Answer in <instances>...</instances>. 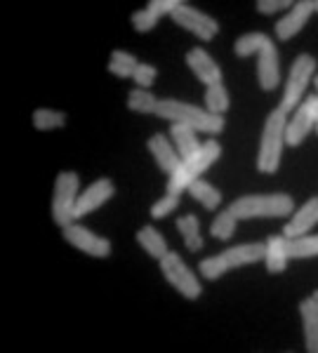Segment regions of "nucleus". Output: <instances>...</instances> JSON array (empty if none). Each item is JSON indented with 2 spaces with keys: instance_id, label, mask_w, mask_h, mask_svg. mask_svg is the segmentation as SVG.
Listing matches in <instances>:
<instances>
[{
  "instance_id": "1",
  "label": "nucleus",
  "mask_w": 318,
  "mask_h": 353,
  "mask_svg": "<svg viewBox=\"0 0 318 353\" xmlns=\"http://www.w3.org/2000/svg\"><path fill=\"white\" fill-rule=\"evenodd\" d=\"M156 116L163 118V121L189 125V128H194L196 132H206V134L224 132V118L215 116V113H210L208 109H198L194 104H186V101L158 99Z\"/></svg>"
},
{
  "instance_id": "2",
  "label": "nucleus",
  "mask_w": 318,
  "mask_h": 353,
  "mask_svg": "<svg viewBox=\"0 0 318 353\" xmlns=\"http://www.w3.org/2000/svg\"><path fill=\"white\" fill-rule=\"evenodd\" d=\"M286 116L288 113L276 109L266 118L262 144H259V156H257V172L276 174L278 168H281L283 144H286Z\"/></svg>"
},
{
  "instance_id": "3",
  "label": "nucleus",
  "mask_w": 318,
  "mask_h": 353,
  "mask_svg": "<svg viewBox=\"0 0 318 353\" xmlns=\"http://www.w3.org/2000/svg\"><path fill=\"white\" fill-rule=\"evenodd\" d=\"M295 201L286 193H271V196H243L229 205V212L236 219L255 217H286L292 214Z\"/></svg>"
},
{
  "instance_id": "4",
  "label": "nucleus",
  "mask_w": 318,
  "mask_h": 353,
  "mask_svg": "<svg viewBox=\"0 0 318 353\" xmlns=\"http://www.w3.org/2000/svg\"><path fill=\"white\" fill-rule=\"evenodd\" d=\"M219 153H221V146L217 144V141H215V139L206 141V146H201V151H198L194 158H189V161H181L179 168L175 170L172 174H170L168 193H172V196H179L181 191L189 189V186L194 184L198 176H201L210 168V165L217 161Z\"/></svg>"
},
{
  "instance_id": "5",
  "label": "nucleus",
  "mask_w": 318,
  "mask_h": 353,
  "mask_svg": "<svg viewBox=\"0 0 318 353\" xmlns=\"http://www.w3.org/2000/svg\"><path fill=\"white\" fill-rule=\"evenodd\" d=\"M76 203H78V174L76 172H59L54 181V198H52V219L57 226L66 229L76 219Z\"/></svg>"
},
{
  "instance_id": "6",
  "label": "nucleus",
  "mask_w": 318,
  "mask_h": 353,
  "mask_svg": "<svg viewBox=\"0 0 318 353\" xmlns=\"http://www.w3.org/2000/svg\"><path fill=\"white\" fill-rule=\"evenodd\" d=\"M316 73V59L311 54L302 52L295 59L292 64V71H290V78H288V85H286V92H283V99H281V109L283 113H290L292 109L299 106V97L304 94L306 85L314 78Z\"/></svg>"
},
{
  "instance_id": "7",
  "label": "nucleus",
  "mask_w": 318,
  "mask_h": 353,
  "mask_svg": "<svg viewBox=\"0 0 318 353\" xmlns=\"http://www.w3.org/2000/svg\"><path fill=\"white\" fill-rule=\"evenodd\" d=\"M161 271H163V276H166V281L177 290L181 297H186L191 301L201 297V292H203L201 283H198V278L194 276V271L181 261L177 252H168L166 257L161 259Z\"/></svg>"
},
{
  "instance_id": "8",
  "label": "nucleus",
  "mask_w": 318,
  "mask_h": 353,
  "mask_svg": "<svg viewBox=\"0 0 318 353\" xmlns=\"http://www.w3.org/2000/svg\"><path fill=\"white\" fill-rule=\"evenodd\" d=\"M170 17H172V21L177 26L191 31L196 38H201V41H206V43H210L219 33V24L212 17H208L206 12H198V10L189 8L186 3H181Z\"/></svg>"
},
{
  "instance_id": "9",
  "label": "nucleus",
  "mask_w": 318,
  "mask_h": 353,
  "mask_svg": "<svg viewBox=\"0 0 318 353\" xmlns=\"http://www.w3.org/2000/svg\"><path fill=\"white\" fill-rule=\"evenodd\" d=\"M64 241L73 245V248H78L81 252L90 254V257H97V259H104L111 254V241H106V238L97 236V233H92L90 229H85V226H66L64 229Z\"/></svg>"
},
{
  "instance_id": "10",
  "label": "nucleus",
  "mask_w": 318,
  "mask_h": 353,
  "mask_svg": "<svg viewBox=\"0 0 318 353\" xmlns=\"http://www.w3.org/2000/svg\"><path fill=\"white\" fill-rule=\"evenodd\" d=\"M259 61H257V78L259 85L266 92L278 88V81H281V71H278V50L274 41L269 36H264L262 45H259Z\"/></svg>"
},
{
  "instance_id": "11",
  "label": "nucleus",
  "mask_w": 318,
  "mask_h": 353,
  "mask_svg": "<svg viewBox=\"0 0 318 353\" xmlns=\"http://www.w3.org/2000/svg\"><path fill=\"white\" fill-rule=\"evenodd\" d=\"M311 12H314V0H299L295 3V8L290 10V14L283 17L276 24V38L278 41H290L304 28V24L309 21Z\"/></svg>"
},
{
  "instance_id": "12",
  "label": "nucleus",
  "mask_w": 318,
  "mask_h": 353,
  "mask_svg": "<svg viewBox=\"0 0 318 353\" xmlns=\"http://www.w3.org/2000/svg\"><path fill=\"white\" fill-rule=\"evenodd\" d=\"M113 193H116V186L111 184V179H97L92 186L85 189L83 196H78V203H76V219L78 217H85L90 214L92 210L101 208L106 201H111Z\"/></svg>"
},
{
  "instance_id": "13",
  "label": "nucleus",
  "mask_w": 318,
  "mask_h": 353,
  "mask_svg": "<svg viewBox=\"0 0 318 353\" xmlns=\"http://www.w3.org/2000/svg\"><path fill=\"white\" fill-rule=\"evenodd\" d=\"M186 64L191 66V71L196 73V78L201 83H206L208 88L210 85H217L221 83V71L219 66L215 64V59L210 57L203 48H194L189 54H186Z\"/></svg>"
},
{
  "instance_id": "14",
  "label": "nucleus",
  "mask_w": 318,
  "mask_h": 353,
  "mask_svg": "<svg viewBox=\"0 0 318 353\" xmlns=\"http://www.w3.org/2000/svg\"><path fill=\"white\" fill-rule=\"evenodd\" d=\"M316 224H318V198H311V201H306L302 208H299V212L286 224L283 236L299 238V236H304V233H309Z\"/></svg>"
},
{
  "instance_id": "15",
  "label": "nucleus",
  "mask_w": 318,
  "mask_h": 353,
  "mask_svg": "<svg viewBox=\"0 0 318 353\" xmlns=\"http://www.w3.org/2000/svg\"><path fill=\"white\" fill-rule=\"evenodd\" d=\"M149 151L153 153V158H156L158 168H161L166 174H172L181 165V156L170 146L166 134H153L149 139Z\"/></svg>"
},
{
  "instance_id": "16",
  "label": "nucleus",
  "mask_w": 318,
  "mask_h": 353,
  "mask_svg": "<svg viewBox=\"0 0 318 353\" xmlns=\"http://www.w3.org/2000/svg\"><path fill=\"white\" fill-rule=\"evenodd\" d=\"M266 257V243H248V245H238L224 252V259L229 261L231 269L238 266L255 264V261H262Z\"/></svg>"
},
{
  "instance_id": "17",
  "label": "nucleus",
  "mask_w": 318,
  "mask_h": 353,
  "mask_svg": "<svg viewBox=\"0 0 318 353\" xmlns=\"http://www.w3.org/2000/svg\"><path fill=\"white\" fill-rule=\"evenodd\" d=\"M299 313L304 321V339H306V351L318 353V304L314 299H304L299 304Z\"/></svg>"
},
{
  "instance_id": "18",
  "label": "nucleus",
  "mask_w": 318,
  "mask_h": 353,
  "mask_svg": "<svg viewBox=\"0 0 318 353\" xmlns=\"http://www.w3.org/2000/svg\"><path fill=\"white\" fill-rule=\"evenodd\" d=\"M170 137H172L175 144H177V151H179L181 161H189V158H194L196 153L201 151V144H198V139H196V130L189 128V125L172 123Z\"/></svg>"
},
{
  "instance_id": "19",
  "label": "nucleus",
  "mask_w": 318,
  "mask_h": 353,
  "mask_svg": "<svg viewBox=\"0 0 318 353\" xmlns=\"http://www.w3.org/2000/svg\"><path fill=\"white\" fill-rule=\"evenodd\" d=\"M314 118H311V113L304 109V106H299L297 113H295L292 123L286 125V144L288 146H299L302 141L306 139V134L311 132V128H314Z\"/></svg>"
},
{
  "instance_id": "20",
  "label": "nucleus",
  "mask_w": 318,
  "mask_h": 353,
  "mask_svg": "<svg viewBox=\"0 0 318 353\" xmlns=\"http://www.w3.org/2000/svg\"><path fill=\"white\" fill-rule=\"evenodd\" d=\"M288 250H286V236H271L266 241V269L269 273H283L288 266Z\"/></svg>"
},
{
  "instance_id": "21",
  "label": "nucleus",
  "mask_w": 318,
  "mask_h": 353,
  "mask_svg": "<svg viewBox=\"0 0 318 353\" xmlns=\"http://www.w3.org/2000/svg\"><path fill=\"white\" fill-rule=\"evenodd\" d=\"M286 250H288V257L290 259L318 257V236L286 238Z\"/></svg>"
},
{
  "instance_id": "22",
  "label": "nucleus",
  "mask_w": 318,
  "mask_h": 353,
  "mask_svg": "<svg viewBox=\"0 0 318 353\" xmlns=\"http://www.w3.org/2000/svg\"><path fill=\"white\" fill-rule=\"evenodd\" d=\"M137 243L149 252V257L158 259V261L168 254V245L163 241V236L156 229H151V226H144V229L137 231Z\"/></svg>"
},
{
  "instance_id": "23",
  "label": "nucleus",
  "mask_w": 318,
  "mask_h": 353,
  "mask_svg": "<svg viewBox=\"0 0 318 353\" xmlns=\"http://www.w3.org/2000/svg\"><path fill=\"white\" fill-rule=\"evenodd\" d=\"M177 229H179L181 238H184L186 248H189L191 252H198V250L203 248L201 224H198V217H194V214H186V217L177 219Z\"/></svg>"
},
{
  "instance_id": "24",
  "label": "nucleus",
  "mask_w": 318,
  "mask_h": 353,
  "mask_svg": "<svg viewBox=\"0 0 318 353\" xmlns=\"http://www.w3.org/2000/svg\"><path fill=\"white\" fill-rule=\"evenodd\" d=\"M186 191H189V196H194L198 203L206 205V210H217L221 203V193L203 179H196Z\"/></svg>"
},
{
  "instance_id": "25",
  "label": "nucleus",
  "mask_w": 318,
  "mask_h": 353,
  "mask_svg": "<svg viewBox=\"0 0 318 353\" xmlns=\"http://www.w3.org/2000/svg\"><path fill=\"white\" fill-rule=\"evenodd\" d=\"M206 109L215 116H221V113L229 111V92L221 83L210 85L206 90Z\"/></svg>"
},
{
  "instance_id": "26",
  "label": "nucleus",
  "mask_w": 318,
  "mask_h": 353,
  "mask_svg": "<svg viewBox=\"0 0 318 353\" xmlns=\"http://www.w3.org/2000/svg\"><path fill=\"white\" fill-rule=\"evenodd\" d=\"M137 66H139V61L135 59L132 54L121 52V50H116V52L111 54L109 71L113 73V76H118V78H130V76H135Z\"/></svg>"
},
{
  "instance_id": "27",
  "label": "nucleus",
  "mask_w": 318,
  "mask_h": 353,
  "mask_svg": "<svg viewBox=\"0 0 318 353\" xmlns=\"http://www.w3.org/2000/svg\"><path fill=\"white\" fill-rule=\"evenodd\" d=\"M158 99L153 97L149 90H132L128 94V109L130 111H137V113H156Z\"/></svg>"
},
{
  "instance_id": "28",
  "label": "nucleus",
  "mask_w": 318,
  "mask_h": 353,
  "mask_svg": "<svg viewBox=\"0 0 318 353\" xmlns=\"http://www.w3.org/2000/svg\"><path fill=\"white\" fill-rule=\"evenodd\" d=\"M33 125H36V130L64 128V125H66V113L50 111V109H38V111H33Z\"/></svg>"
},
{
  "instance_id": "29",
  "label": "nucleus",
  "mask_w": 318,
  "mask_h": 353,
  "mask_svg": "<svg viewBox=\"0 0 318 353\" xmlns=\"http://www.w3.org/2000/svg\"><path fill=\"white\" fill-rule=\"evenodd\" d=\"M236 221L238 219L229 212V210H226V212H221L215 217L212 226H210V233H212L217 241H229V238L236 233Z\"/></svg>"
},
{
  "instance_id": "30",
  "label": "nucleus",
  "mask_w": 318,
  "mask_h": 353,
  "mask_svg": "<svg viewBox=\"0 0 318 353\" xmlns=\"http://www.w3.org/2000/svg\"><path fill=\"white\" fill-rule=\"evenodd\" d=\"M198 269H201V276L206 278V281H217V278L224 276L231 266H229V261L224 259V254H219V257L203 259L201 264H198Z\"/></svg>"
},
{
  "instance_id": "31",
  "label": "nucleus",
  "mask_w": 318,
  "mask_h": 353,
  "mask_svg": "<svg viewBox=\"0 0 318 353\" xmlns=\"http://www.w3.org/2000/svg\"><path fill=\"white\" fill-rule=\"evenodd\" d=\"M158 19H161V17H158L156 12H153V10H141V12H135L132 14V26L137 28L139 33H149L153 26L158 24Z\"/></svg>"
},
{
  "instance_id": "32",
  "label": "nucleus",
  "mask_w": 318,
  "mask_h": 353,
  "mask_svg": "<svg viewBox=\"0 0 318 353\" xmlns=\"http://www.w3.org/2000/svg\"><path fill=\"white\" fill-rule=\"evenodd\" d=\"M177 205H179V196H172V193H168V196L163 198V201H158V203L151 208V217H153V219L168 217L170 212H175V210H177Z\"/></svg>"
},
{
  "instance_id": "33",
  "label": "nucleus",
  "mask_w": 318,
  "mask_h": 353,
  "mask_svg": "<svg viewBox=\"0 0 318 353\" xmlns=\"http://www.w3.org/2000/svg\"><path fill=\"white\" fill-rule=\"evenodd\" d=\"M156 76H158L156 66H151V64H139L132 78H135V83H137L141 90H146V88H151V85H153V81H156Z\"/></svg>"
},
{
  "instance_id": "34",
  "label": "nucleus",
  "mask_w": 318,
  "mask_h": 353,
  "mask_svg": "<svg viewBox=\"0 0 318 353\" xmlns=\"http://www.w3.org/2000/svg\"><path fill=\"white\" fill-rule=\"evenodd\" d=\"M286 8H295V3H290V0H259L257 3V10L262 14H274Z\"/></svg>"
},
{
  "instance_id": "35",
  "label": "nucleus",
  "mask_w": 318,
  "mask_h": 353,
  "mask_svg": "<svg viewBox=\"0 0 318 353\" xmlns=\"http://www.w3.org/2000/svg\"><path fill=\"white\" fill-rule=\"evenodd\" d=\"M179 0H151L149 3V10H153L158 17H166V14H172L175 10L179 8Z\"/></svg>"
},
{
  "instance_id": "36",
  "label": "nucleus",
  "mask_w": 318,
  "mask_h": 353,
  "mask_svg": "<svg viewBox=\"0 0 318 353\" xmlns=\"http://www.w3.org/2000/svg\"><path fill=\"white\" fill-rule=\"evenodd\" d=\"M302 106L311 113V118H314V123H316V121H318V94L306 97V101H304Z\"/></svg>"
},
{
  "instance_id": "37",
  "label": "nucleus",
  "mask_w": 318,
  "mask_h": 353,
  "mask_svg": "<svg viewBox=\"0 0 318 353\" xmlns=\"http://www.w3.org/2000/svg\"><path fill=\"white\" fill-rule=\"evenodd\" d=\"M311 299H314V301H316V304H318V290H316V292H314V297H311Z\"/></svg>"
},
{
  "instance_id": "38",
  "label": "nucleus",
  "mask_w": 318,
  "mask_h": 353,
  "mask_svg": "<svg viewBox=\"0 0 318 353\" xmlns=\"http://www.w3.org/2000/svg\"><path fill=\"white\" fill-rule=\"evenodd\" d=\"M314 10H316V12H318V0H316V3H314Z\"/></svg>"
},
{
  "instance_id": "39",
  "label": "nucleus",
  "mask_w": 318,
  "mask_h": 353,
  "mask_svg": "<svg viewBox=\"0 0 318 353\" xmlns=\"http://www.w3.org/2000/svg\"><path fill=\"white\" fill-rule=\"evenodd\" d=\"M314 83H316V88H318V76H316V81H314Z\"/></svg>"
},
{
  "instance_id": "40",
  "label": "nucleus",
  "mask_w": 318,
  "mask_h": 353,
  "mask_svg": "<svg viewBox=\"0 0 318 353\" xmlns=\"http://www.w3.org/2000/svg\"><path fill=\"white\" fill-rule=\"evenodd\" d=\"M316 130H318V121H316Z\"/></svg>"
}]
</instances>
